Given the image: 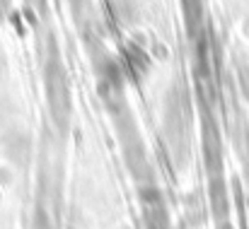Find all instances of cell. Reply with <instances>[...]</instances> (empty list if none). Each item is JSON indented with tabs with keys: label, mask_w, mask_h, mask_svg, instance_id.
I'll return each instance as SVG.
<instances>
[{
	"label": "cell",
	"mask_w": 249,
	"mask_h": 229,
	"mask_svg": "<svg viewBox=\"0 0 249 229\" xmlns=\"http://www.w3.org/2000/svg\"><path fill=\"white\" fill-rule=\"evenodd\" d=\"M71 2H73V5H75V7H78V5H80V2H83V0H71Z\"/></svg>",
	"instance_id": "6da1fadb"
}]
</instances>
